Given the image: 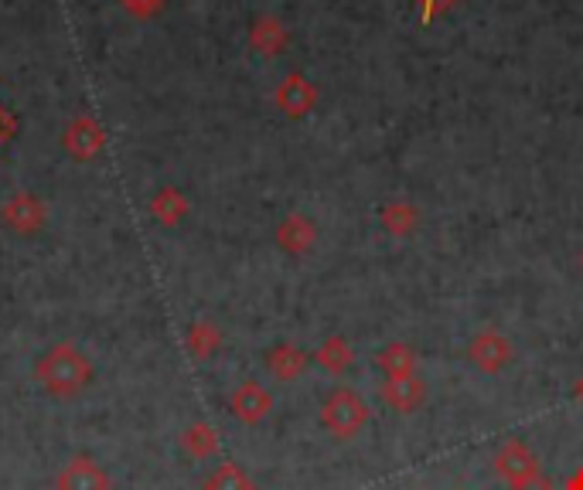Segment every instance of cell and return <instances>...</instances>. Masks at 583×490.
Instances as JSON below:
<instances>
[{
    "mask_svg": "<svg viewBox=\"0 0 583 490\" xmlns=\"http://www.w3.org/2000/svg\"><path fill=\"white\" fill-rule=\"evenodd\" d=\"M509 490H560L557 483H552L549 477H536L530 483H519V487H509Z\"/></svg>",
    "mask_w": 583,
    "mask_h": 490,
    "instance_id": "23",
    "label": "cell"
},
{
    "mask_svg": "<svg viewBox=\"0 0 583 490\" xmlns=\"http://www.w3.org/2000/svg\"><path fill=\"white\" fill-rule=\"evenodd\" d=\"M321 426L335 440H355L369 426V406L355 389H335L321 406Z\"/></svg>",
    "mask_w": 583,
    "mask_h": 490,
    "instance_id": "2",
    "label": "cell"
},
{
    "mask_svg": "<svg viewBox=\"0 0 583 490\" xmlns=\"http://www.w3.org/2000/svg\"><path fill=\"white\" fill-rule=\"evenodd\" d=\"M576 398L583 402V374H580V379H576Z\"/></svg>",
    "mask_w": 583,
    "mask_h": 490,
    "instance_id": "25",
    "label": "cell"
},
{
    "mask_svg": "<svg viewBox=\"0 0 583 490\" xmlns=\"http://www.w3.org/2000/svg\"><path fill=\"white\" fill-rule=\"evenodd\" d=\"M311 364V355L297 348V344L284 340V344H276V348L266 351V371L273 374L276 382H297L304 371H308Z\"/></svg>",
    "mask_w": 583,
    "mask_h": 490,
    "instance_id": "13",
    "label": "cell"
},
{
    "mask_svg": "<svg viewBox=\"0 0 583 490\" xmlns=\"http://www.w3.org/2000/svg\"><path fill=\"white\" fill-rule=\"evenodd\" d=\"M560 490H583V467H576L567 480H563V487Z\"/></svg>",
    "mask_w": 583,
    "mask_h": 490,
    "instance_id": "24",
    "label": "cell"
},
{
    "mask_svg": "<svg viewBox=\"0 0 583 490\" xmlns=\"http://www.w3.org/2000/svg\"><path fill=\"white\" fill-rule=\"evenodd\" d=\"M580 266H583V255H580Z\"/></svg>",
    "mask_w": 583,
    "mask_h": 490,
    "instance_id": "26",
    "label": "cell"
},
{
    "mask_svg": "<svg viewBox=\"0 0 583 490\" xmlns=\"http://www.w3.org/2000/svg\"><path fill=\"white\" fill-rule=\"evenodd\" d=\"M229 413H233L242 426H260V422L273 413V395H270L260 382H242V385L229 395Z\"/></svg>",
    "mask_w": 583,
    "mask_h": 490,
    "instance_id": "8",
    "label": "cell"
},
{
    "mask_svg": "<svg viewBox=\"0 0 583 490\" xmlns=\"http://www.w3.org/2000/svg\"><path fill=\"white\" fill-rule=\"evenodd\" d=\"M218 446H222V440H218V429L212 422H191L181 432V450L191 459H212L218 453Z\"/></svg>",
    "mask_w": 583,
    "mask_h": 490,
    "instance_id": "17",
    "label": "cell"
},
{
    "mask_svg": "<svg viewBox=\"0 0 583 490\" xmlns=\"http://www.w3.org/2000/svg\"><path fill=\"white\" fill-rule=\"evenodd\" d=\"M467 358H471V364H475L478 371H485V374H502L515 361V348H512V340L502 331L485 327V331H478L475 337H471Z\"/></svg>",
    "mask_w": 583,
    "mask_h": 490,
    "instance_id": "4",
    "label": "cell"
},
{
    "mask_svg": "<svg viewBox=\"0 0 583 490\" xmlns=\"http://www.w3.org/2000/svg\"><path fill=\"white\" fill-rule=\"evenodd\" d=\"M185 348L194 361H209L222 348V331L212 321H194L185 334Z\"/></svg>",
    "mask_w": 583,
    "mask_h": 490,
    "instance_id": "18",
    "label": "cell"
},
{
    "mask_svg": "<svg viewBox=\"0 0 583 490\" xmlns=\"http://www.w3.org/2000/svg\"><path fill=\"white\" fill-rule=\"evenodd\" d=\"M273 103H276V109L284 112V117L304 120V117H308V112L318 106V89H314V82H311L308 75L290 72V75L273 89Z\"/></svg>",
    "mask_w": 583,
    "mask_h": 490,
    "instance_id": "7",
    "label": "cell"
},
{
    "mask_svg": "<svg viewBox=\"0 0 583 490\" xmlns=\"http://www.w3.org/2000/svg\"><path fill=\"white\" fill-rule=\"evenodd\" d=\"M164 4H168V0H120V8H123L130 17H136V21L157 17V14L164 11Z\"/></svg>",
    "mask_w": 583,
    "mask_h": 490,
    "instance_id": "21",
    "label": "cell"
},
{
    "mask_svg": "<svg viewBox=\"0 0 583 490\" xmlns=\"http://www.w3.org/2000/svg\"><path fill=\"white\" fill-rule=\"evenodd\" d=\"M205 490H257V480L239 464H222V467H215V474H209Z\"/></svg>",
    "mask_w": 583,
    "mask_h": 490,
    "instance_id": "20",
    "label": "cell"
},
{
    "mask_svg": "<svg viewBox=\"0 0 583 490\" xmlns=\"http://www.w3.org/2000/svg\"><path fill=\"white\" fill-rule=\"evenodd\" d=\"M314 364L328 374H335V379H342V374L355 364V348L348 344V337L342 334H331L318 344L314 351Z\"/></svg>",
    "mask_w": 583,
    "mask_h": 490,
    "instance_id": "14",
    "label": "cell"
},
{
    "mask_svg": "<svg viewBox=\"0 0 583 490\" xmlns=\"http://www.w3.org/2000/svg\"><path fill=\"white\" fill-rule=\"evenodd\" d=\"M376 364L385 379H409V374H416V348L406 340H393L379 351Z\"/></svg>",
    "mask_w": 583,
    "mask_h": 490,
    "instance_id": "16",
    "label": "cell"
},
{
    "mask_svg": "<svg viewBox=\"0 0 583 490\" xmlns=\"http://www.w3.org/2000/svg\"><path fill=\"white\" fill-rule=\"evenodd\" d=\"M93 374H96L93 361L72 340L51 344L35 361V382L55 398H75L79 392H86L93 385Z\"/></svg>",
    "mask_w": 583,
    "mask_h": 490,
    "instance_id": "1",
    "label": "cell"
},
{
    "mask_svg": "<svg viewBox=\"0 0 583 490\" xmlns=\"http://www.w3.org/2000/svg\"><path fill=\"white\" fill-rule=\"evenodd\" d=\"M382 228L396 239H409L420 228V208L409 205V201H393V205L382 208Z\"/></svg>",
    "mask_w": 583,
    "mask_h": 490,
    "instance_id": "19",
    "label": "cell"
},
{
    "mask_svg": "<svg viewBox=\"0 0 583 490\" xmlns=\"http://www.w3.org/2000/svg\"><path fill=\"white\" fill-rule=\"evenodd\" d=\"M249 45H253V51H260L263 59H276V55L290 45V32L276 14H263L249 27Z\"/></svg>",
    "mask_w": 583,
    "mask_h": 490,
    "instance_id": "12",
    "label": "cell"
},
{
    "mask_svg": "<svg viewBox=\"0 0 583 490\" xmlns=\"http://www.w3.org/2000/svg\"><path fill=\"white\" fill-rule=\"evenodd\" d=\"M379 398L389 409H396L403 416L416 413L427 398V385L420 382V374H409V379H385L379 389Z\"/></svg>",
    "mask_w": 583,
    "mask_h": 490,
    "instance_id": "10",
    "label": "cell"
},
{
    "mask_svg": "<svg viewBox=\"0 0 583 490\" xmlns=\"http://www.w3.org/2000/svg\"><path fill=\"white\" fill-rule=\"evenodd\" d=\"M191 212V201L178 191V188H160L154 198H151V218L160 222L164 228H175L188 218Z\"/></svg>",
    "mask_w": 583,
    "mask_h": 490,
    "instance_id": "15",
    "label": "cell"
},
{
    "mask_svg": "<svg viewBox=\"0 0 583 490\" xmlns=\"http://www.w3.org/2000/svg\"><path fill=\"white\" fill-rule=\"evenodd\" d=\"M114 480L96 464L93 456H75L55 477V490H109Z\"/></svg>",
    "mask_w": 583,
    "mask_h": 490,
    "instance_id": "9",
    "label": "cell"
},
{
    "mask_svg": "<svg viewBox=\"0 0 583 490\" xmlns=\"http://www.w3.org/2000/svg\"><path fill=\"white\" fill-rule=\"evenodd\" d=\"M0 222L4 228H11L14 236L21 239H32L38 236L41 228L48 225V205L45 198H38L35 191H17L4 201V208H0Z\"/></svg>",
    "mask_w": 583,
    "mask_h": 490,
    "instance_id": "3",
    "label": "cell"
},
{
    "mask_svg": "<svg viewBox=\"0 0 583 490\" xmlns=\"http://www.w3.org/2000/svg\"><path fill=\"white\" fill-rule=\"evenodd\" d=\"M62 147L72 160H93L106 147V127L93 117V112H79L69 120L62 133Z\"/></svg>",
    "mask_w": 583,
    "mask_h": 490,
    "instance_id": "5",
    "label": "cell"
},
{
    "mask_svg": "<svg viewBox=\"0 0 583 490\" xmlns=\"http://www.w3.org/2000/svg\"><path fill=\"white\" fill-rule=\"evenodd\" d=\"M495 474L509 487H519V483H530V480L543 477V464H539L536 450H530L522 440H509L495 453Z\"/></svg>",
    "mask_w": 583,
    "mask_h": 490,
    "instance_id": "6",
    "label": "cell"
},
{
    "mask_svg": "<svg viewBox=\"0 0 583 490\" xmlns=\"http://www.w3.org/2000/svg\"><path fill=\"white\" fill-rule=\"evenodd\" d=\"M314 242H318V225L308 215L294 212L276 225V246L290 255H308L314 249Z\"/></svg>",
    "mask_w": 583,
    "mask_h": 490,
    "instance_id": "11",
    "label": "cell"
},
{
    "mask_svg": "<svg viewBox=\"0 0 583 490\" xmlns=\"http://www.w3.org/2000/svg\"><path fill=\"white\" fill-rule=\"evenodd\" d=\"M14 133H17V117L4 103H0V151H4L8 143L14 140Z\"/></svg>",
    "mask_w": 583,
    "mask_h": 490,
    "instance_id": "22",
    "label": "cell"
}]
</instances>
